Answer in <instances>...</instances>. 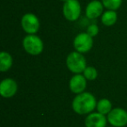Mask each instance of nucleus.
Wrapping results in <instances>:
<instances>
[{
  "label": "nucleus",
  "instance_id": "dca6fc26",
  "mask_svg": "<svg viewBox=\"0 0 127 127\" xmlns=\"http://www.w3.org/2000/svg\"><path fill=\"white\" fill-rule=\"evenodd\" d=\"M83 75L89 81H93L97 78V70L93 66H87L84 71Z\"/></svg>",
  "mask_w": 127,
  "mask_h": 127
},
{
  "label": "nucleus",
  "instance_id": "20e7f679",
  "mask_svg": "<svg viewBox=\"0 0 127 127\" xmlns=\"http://www.w3.org/2000/svg\"><path fill=\"white\" fill-rule=\"evenodd\" d=\"M81 4L78 0H67L65 3H64L63 15L68 21H77L81 15Z\"/></svg>",
  "mask_w": 127,
  "mask_h": 127
},
{
  "label": "nucleus",
  "instance_id": "0eeeda50",
  "mask_svg": "<svg viewBox=\"0 0 127 127\" xmlns=\"http://www.w3.org/2000/svg\"><path fill=\"white\" fill-rule=\"evenodd\" d=\"M108 123L113 127H124L127 125V111L123 108H113L107 115Z\"/></svg>",
  "mask_w": 127,
  "mask_h": 127
},
{
  "label": "nucleus",
  "instance_id": "9d476101",
  "mask_svg": "<svg viewBox=\"0 0 127 127\" xmlns=\"http://www.w3.org/2000/svg\"><path fill=\"white\" fill-rule=\"evenodd\" d=\"M104 4L102 1L99 0H92L87 4L85 8V16L89 19H97L99 17L101 18L102 14L104 13Z\"/></svg>",
  "mask_w": 127,
  "mask_h": 127
},
{
  "label": "nucleus",
  "instance_id": "6ab92c4d",
  "mask_svg": "<svg viewBox=\"0 0 127 127\" xmlns=\"http://www.w3.org/2000/svg\"><path fill=\"white\" fill-rule=\"evenodd\" d=\"M106 127H113V126H111H111H106Z\"/></svg>",
  "mask_w": 127,
  "mask_h": 127
},
{
  "label": "nucleus",
  "instance_id": "1a4fd4ad",
  "mask_svg": "<svg viewBox=\"0 0 127 127\" xmlns=\"http://www.w3.org/2000/svg\"><path fill=\"white\" fill-rule=\"evenodd\" d=\"M87 86V79L83 74H74L69 81V88L72 93L80 94L84 92Z\"/></svg>",
  "mask_w": 127,
  "mask_h": 127
},
{
  "label": "nucleus",
  "instance_id": "6e6552de",
  "mask_svg": "<svg viewBox=\"0 0 127 127\" xmlns=\"http://www.w3.org/2000/svg\"><path fill=\"white\" fill-rule=\"evenodd\" d=\"M18 92V84L13 78H4L0 83V95L5 98L12 97Z\"/></svg>",
  "mask_w": 127,
  "mask_h": 127
},
{
  "label": "nucleus",
  "instance_id": "f8f14e48",
  "mask_svg": "<svg viewBox=\"0 0 127 127\" xmlns=\"http://www.w3.org/2000/svg\"><path fill=\"white\" fill-rule=\"evenodd\" d=\"M13 64V58L7 51H2L0 53V71L2 72L9 71Z\"/></svg>",
  "mask_w": 127,
  "mask_h": 127
},
{
  "label": "nucleus",
  "instance_id": "f257e3e1",
  "mask_svg": "<svg viewBox=\"0 0 127 127\" xmlns=\"http://www.w3.org/2000/svg\"><path fill=\"white\" fill-rule=\"evenodd\" d=\"M97 99L91 92H84L76 95L71 103L74 112L78 115H88L93 112L97 107Z\"/></svg>",
  "mask_w": 127,
  "mask_h": 127
},
{
  "label": "nucleus",
  "instance_id": "a211bd4d",
  "mask_svg": "<svg viewBox=\"0 0 127 127\" xmlns=\"http://www.w3.org/2000/svg\"><path fill=\"white\" fill-rule=\"evenodd\" d=\"M60 1H61V2H63V3H65L67 0H60Z\"/></svg>",
  "mask_w": 127,
  "mask_h": 127
},
{
  "label": "nucleus",
  "instance_id": "ddd939ff",
  "mask_svg": "<svg viewBox=\"0 0 127 127\" xmlns=\"http://www.w3.org/2000/svg\"><path fill=\"white\" fill-rule=\"evenodd\" d=\"M118 14L116 11L112 10H106L101 16V22L105 26H112L117 23Z\"/></svg>",
  "mask_w": 127,
  "mask_h": 127
},
{
  "label": "nucleus",
  "instance_id": "f03ea898",
  "mask_svg": "<svg viewBox=\"0 0 127 127\" xmlns=\"http://www.w3.org/2000/svg\"><path fill=\"white\" fill-rule=\"evenodd\" d=\"M66 66L71 72L74 74H81L87 67L86 59L83 53L78 51H71L66 58Z\"/></svg>",
  "mask_w": 127,
  "mask_h": 127
},
{
  "label": "nucleus",
  "instance_id": "2eb2a0df",
  "mask_svg": "<svg viewBox=\"0 0 127 127\" xmlns=\"http://www.w3.org/2000/svg\"><path fill=\"white\" fill-rule=\"evenodd\" d=\"M104 8L107 10L117 11L120 8L123 0H101Z\"/></svg>",
  "mask_w": 127,
  "mask_h": 127
},
{
  "label": "nucleus",
  "instance_id": "7ed1b4c3",
  "mask_svg": "<svg viewBox=\"0 0 127 127\" xmlns=\"http://www.w3.org/2000/svg\"><path fill=\"white\" fill-rule=\"evenodd\" d=\"M23 47L28 54L37 56L44 51V43L36 34H27L23 39Z\"/></svg>",
  "mask_w": 127,
  "mask_h": 127
},
{
  "label": "nucleus",
  "instance_id": "9b49d317",
  "mask_svg": "<svg viewBox=\"0 0 127 127\" xmlns=\"http://www.w3.org/2000/svg\"><path fill=\"white\" fill-rule=\"evenodd\" d=\"M107 117L99 112H92L86 116L85 119V127H106Z\"/></svg>",
  "mask_w": 127,
  "mask_h": 127
},
{
  "label": "nucleus",
  "instance_id": "39448f33",
  "mask_svg": "<svg viewBox=\"0 0 127 127\" xmlns=\"http://www.w3.org/2000/svg\"><path fill=\"white\" fill-rule=\"evenodd\" d=\"M93 46V37L86 32L78 33L73 40V47L80 53H86L92 50Z\"/></svg>",
  "mask_w": 127,
  "mask_h": 127
},
{
  "label": "nucleus",
  "instance_id": "4468645a",
  "mask_svg": "<svg viewBox=\"0 0 127 127\" xmlns=\"http://www.w3.org/2000/svg\"><path fill=\"white\" fill-rule=\"evenodd\" d=\"M97 112L103 115H108L112 110V104L111 100L108 98H101L97 101V107H96Z\"/></svg>",
  "mask_w": 127,
  "mask_h": 127
},
{
  "label": "nucleus",
  "instance_id": "f3484780",
  "mask_svg": "<svg viewBox=\"0 0 127 127\" xmlns=\"http://www.w3.org/2000/svg\"><path fill=\"white\" fill-rule=\"evenodd\" d=\"M99 32V28H98V25L97 24L93 23V24H91V25H88L86 29V33H88L91 37H94L98 34Z\"/></svg>",
  "mask_w": 127,
  "mask_h": 127
},
{
  "label": "nucleus",
  "instance_id": "423d86ee",
  "mask_svg": "<svg viewBox=\"0 0 127 127\" xmlns=\"http://www.w3.org/2000/svg\"><path fill=\"white\" fill-rule=\"evenodd\" d=\"M21 27L27 34H36L40 28V22L34 13H25L21 18Z\"/></svg>",
  "mask_w": 127,
  "mask_h": 127
}]
</instances>
